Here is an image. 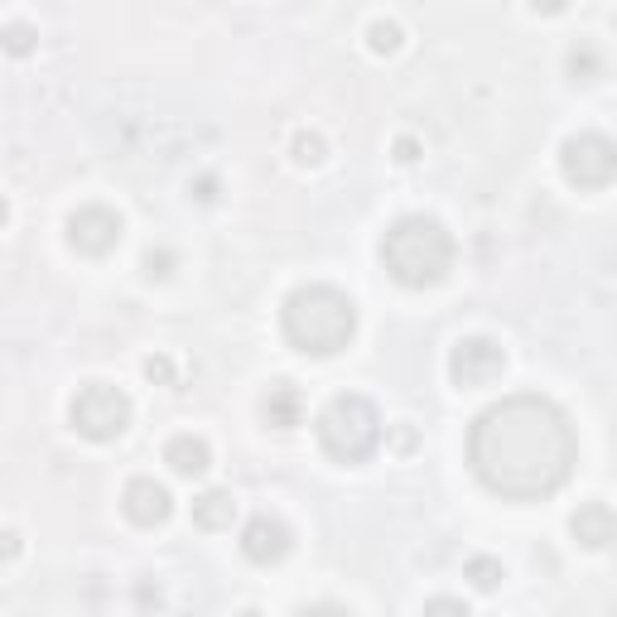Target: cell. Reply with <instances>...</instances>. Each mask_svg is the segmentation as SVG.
Segmentation results:
<instances>
[{"label":"cell","instance_id":"1","mask_svg":"<svg viewBox=\"0 0 617 617\" xmlns=\"http://www.w3.org/2000/svg\"><path fill=\"white\" fill-rule=\"evenodd\" d=\"M574 425L545 396H507L487 405L468 430V463L478 483L507 502H540L574 473Z\"/></svg>","mask_w":617,"mask_h":617},{"label":"cell","instance_id":"2","mask_svg":"<svg viewBox=\"0 0 617 617\" xmlns=\"http://www.w3.org/2000/svg\"><path fill=\"white\" fill-rule=\"evenodd\" d=\"M381 266L405 290H434L454 270V237L444 232L439 217L405 213L381 237Z\"/></svg>","mask_w":617,"mask_h":617},{"label":"cell","instance_id":"3","mask_svg":"<svg viewBox=\"0 0 617 617\" xmlns=\"http://www.w3.org/2000/svg\"><path fill=\"white\" fill-rule=\"evenodd\" d=\"M280 328H285L290 348L309 352V357H333V352H343L352 343L357 309L333 285H304V290H295V295L285 299Z\"/></svg>","mask_w":617,"mask_h":617},{"label":"cell","instance_id":"4","mask_svg":"<svg viewBox=\"0 0 617 617\" xmlns=\"http://www.w3.org/2000/svg\"><path fill=\"white\" fill-rule=\"evenodd\" d=\"M319 444L333 463H367L381 449V415L367 396H333L319 415Z\"/></svg>","mask_w":617,"mask_h":617},{"label":"cell","instance_id":"5","mask_svg":"<svg viewBox=\"0 0 617 617\" xmlns=\"http://www.w3.org/2000/svg\"><path fill=\"white\" fill-rule=\"evenodd\" d=\"M68 420H73V430H78L82 439H92V444L121 439L126 425H131V396L107 386V381H92V386H82L78 396H73Z\"/></svg>","mask_w":617,"mask_h":617},{"label":"cell","instance_id":"6","mask_svg":"<svg viewBox=\"0 0 617 617\" xmlns=\"http://www.w3.org/2000/svg\"><path fill=\"white\" fill-rule=\"evenodd\" d=\"M560 169L574 188H608L617 179V140L598 131H579L560 145Z\"/></svg>","mask_w":617,"mask_h":617},{"label":"cell","instance_id":"7","mask_svg":"<svg viewBox=\"0 0 617 617\" xmlns=\"http://www.w3.org/2000/svg\"><path fill=\"white\" fill-rule=\"evenodd\" d=\"M502 372H507V348L492 343V338H458L454 352H449V376L463 391L492 386Z\"/></svg>","mask_w":617,"mask_h":617},{"label":"cell","instance_id":"8","mask_svg":"<svg viewBox=\"0 0 617 617\" xmlns=\"http://www.w3.org/2000/svg\"><path fill=\"white\" fill-rule=\"evenodd\" d=\"M68 242L78 246L82 256H107L111 246L121 242V217L111 213V208H78V213L68 217Z\"/></svg>","mask_w":617,"mask_h":617},{"label":"cell","instance_id":"9","mask_svg":"<svg viewBox=\"0 0 617 617\" xmlns=\"http://www.w3.org/2000/svg\"><path fill=\"white\" fill-rule=\"evenodd\" d=\"M290 545H295V536H290V526H285L280 516L261 511V516H251V521H246L242 555L251 564H280L285 555H290Z\"/></svg>","mask_w":617,"mask_h":617},{"label":"cell","instance_id":"10","mask_svg":"<svg viewBox=\"0 0 617 617\" xmlns=\"http://www.w3.org/2000/svg\"><path fill=\"white\" fill-rule=\"evenodd\" d=\"M121 507L131 516L135 526H164L169 521V511H174V497H169V487L155 483V478H131L126 492H121Z\"/></svg>","mask_w":617,"mask_h":617},{"label":"cell","instance_id":"11","mask_svg":"<svg viewBox=\"0 0 617 617\" xmlns=\"http://www.w3.org/2000/svg\"><path fill=\"white\" fill-rule=\"evenodd\" d=\"M569 536L579 540L584 550H608L617 545V516L608 502H584V507L569 516Z\"/></svg>","mask_w":617,"mask_h":617},{"label":"cell","instance_id":"12","mask_svg":"<svg viewBox=\"0 0 617 617\" xmlns=\"http://www.w3.org/2000/svg\"><path fill=\"white\" fill-rule=\"evenodd\" d=\"M164 463H169L179 478H203L213 454H208V444H203L198 434H174V439L164 444Z\"/></svg>","mask_w":617,"mask_h":617},{"label":"cell","instance_id":"13","mask_svg":"<svg viewBox=\"0 0 617 617\" xmlns=\"http://www.w3.org/2000/svg\"><path fill=\"white\" fill-rule=\"evenodd\" d=\"M232 516H237V497L222 487H208L193 497V526H203V531H227Z\"/></svg>","mask_w":617,"mask_h":617},{"label":"cell","instance_id":"14","mask_svg":"<svg viewBox=\"0 0 617 617\" xmlns=\"http://www.w3.org/2000/svg\"><path fill=\"white\" fill-rule=\"evenodd\" d=\"M299 410H304V401H299V391L290 381H275L266 391V401H261V415H266V425H275V430H295Z\"/></svg>","mask_w":617,"mask_h":617},{"label":"cell","instance_id":"15","mask_svg":"<svg viewBox=\"0 0 617 617\" xmlns=\"http://www.w3.org/2000/svg\"><path fill=\"white\" fill-rule=\"evenodd\" d=\"M463 574H468V579H473V584H478V589H497V584H502V579H507V569H502V560H492V555H473V560L463 564Z\"/></svg>","mask_w":617,"mask_h":617},{"label":"cell","instance_id":"16","mask_svg":"<svg viewBox=\"0 0 617 617\" xmlns=\"http://www.w3.org/2000/svg\"><path fill=\"white\" fill-rule=\"evenodd\" d=\"M569 73H574L579 82L598 78V73H603V58H598V49H593V44H574V49H569Z\"/></svg>","mask_w":617,"mask_h":617},{"label":"cell","instance_id":"17","mask_svg":"<svg viewBox=\"0 0 617 617\" xmlns=\"http://www.w3.org/2000/svg\"><path fill=\"white\" fill-rule=\"evenodd\" d=\"M323 150H328V145H323L319 131H295V140H290V155H295V164H309V169H314V164H323Z\"/></svg>","mask_w":617,"mask_h":617},{"label":"cell","instance_id":"18","mask_svg":"<svg viewBox=\"0 0 617 617\" xmlns=\"http://www.w3.org/2000/svg\"><path fill=\"white\" fill-rule=\"evenodd\" d=\"M367 44H372V54H396L401 49V25L396 20H372L367 25Z\"/></svg>","mask_w":617,"mask_h":617},{"label":"cell","instance_id":"19","mask_svg":"<svg viewBox=\"0 0 617 617\" xmlns=\"http://www.w3.org/2000/svg\"><path fill=\"white\" fill-rule=\"evenodd\" d=\"M425 617H468V603L463 598H430Z\"/></svg>","mask_w":617,"mask_h":617},{"label":"cell","instance_id":"20","mask_svg":"<svg viewBox=\"0 0 617 617\" xmlns=\"http://www.w3.org/2000/svg\"><path fill=\"white\" fill-rule=\"evenodd\" d=\"M169 266H174V251H150V256H145V275H150V280H164Z\"/></svg>","mask_w":617,"mask_h":617},{"label":"cell","instance_id":"21","mask_svg":"<svg viewBox=\"0 0 617 617\" xmlns=\"http://www.w3.org/2000/svg\"><path fill=\"white\" fill-rule=\"evenodd\" d=\"M145 376L150 381H174V362L169 357H145Z\"/></svg>","mask_w":617,"mask_h":617},{"label":"cell","instance_id":"22","mask_svg":"<svg viewBox=\"0 0 617 617\" xmlns=\"http://www.w3.org/2000/svg\"><path fill=\"white\" fill-rule=\"evenodd\" d=\"M295 617H352V613L338 608V603H309V608H299Z\"/></svg>","mask_w":617,"mask_h":617},{"label":"cell","instance_id":"23","mask_svg":"<svg viewBox=\"0 0 617 617\" xmlns=\"http://www.w3.org/2000/svg\"><path fill=\"white\" fill-rule=\"evenodd\" d=\"M396 160H401V164H415V160H420V145H415L410 135H405V140H396Z\"/></svg>","mask_w":617,"mask_h":617},{"label":"cell","instance_id":"24","mask_svg":"<svg viewBox=\"0 0 617 617\" xmlns=\"http://www.w3.org/2000/svg\"><path fill=\"white\" fill-rule=\"evenodd\" d=\"M5 34H10V49H15V54H25V49H29V34L20 25H10Z\"/></svg>","mask_w":617,"mask_h":617},{"label":"cell","instance_id":"25","mask_svg":"<svg viewBox=\"0 0 617 617\" xmlns=\"http://www.w3.org/2000/svg\"><path fill=\"white\" fill-rule=\"evenodd\" d=\"M242 617H261V613H256V608H246V613Z\"/></svg>","mask_w":617,"mask_h":617}]
</instances>
